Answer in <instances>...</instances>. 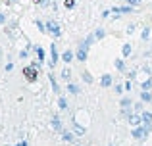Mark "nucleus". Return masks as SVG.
I'll return each instance as SVG.
<instances>
[{"label":"nucleus","mask_w":152,"mask_h":146,"mask_svg":"<svg viewBox=\"0 0 152 146\" xmlns=\"http://www.w3.org/2000/svg\"><path fill=\"white\" fill-rule=\"evenodd\" d=\"M23 75H25V79L29 83H35L39 79V69L33 68V65H25V68H23Z\"/></svg>","instance_id":"1"},{"label":"nucleus","mask_w":152,"mask_h":146,"mask_svg":"<svg viewBox=\"0 0 152 146\" xmlns=\"http://www.w3.org/2000/svg\"><path fill=\"white\" fill-rule=\"evenodd\" d=\"M131 137L133 139H137V140H142V139H146V131H145V127L142 125H139V127H133V131H131Z\"/></svg>","instance_id":"2"},{"label":"nucleus","mask_w":152,"mask_h":146,"mask_svg":"<svg viewBox=\"0 0 152 146\" xmlns=\"http://www.w3.org/2000/svg\"><path fill=\"white\" fill-rule=\"evenodd\" d=\"M46 31H50V33L54 35L56 38H58L60 35H62V31H60L58 23H56V21H52V19H48V21H46Z\"/></svg>","instance_id":"3"},{"label":"nucleus","mask_w":152,"mask_h":146,"mask_svg":"<svg viewBox=\"0 0 152 146\" xmlns=\"http://www.w3.org/2000/svg\"><path fill=\"white\" fill-rule=\"evenodd\" d=\"M129 123L133 125V127H139V125H142V115L141 113H131V117H129Z\"/></svg>","instance_id":"4"},{"label":"nucleus","mask_w":152,"mask_h":146,"mask_svg":"<svg viewBox=\"0 0 152 146\" xmlns=\"http://www.w3.org/2000/svg\"><path fill=\"white\" fill-rule=\"evenodd\" d=\"M50 56H52V60H50V65L54 68V65L58 64V60H60V56H58V48H56V44H52V46H50Z\"/></svg>","instance_id":"5"},{"label":"nucleus","mask_w":152,"mask_h":146,"mask_svg":"<svg viewBox=\"0 0 152 146\" xmlns=\"http://www.w3.org/2000/svg\"><path fill=\"white\" fill-rule=\"evenodd\" d=\"M87 52H89V50H87L85 46H79L77 52H75V58H77L79 62H85V60H87Z\"/></svg>","instance_id":"6"},{"label":"nucleus","mask_w":152,"mask_h":146,"mask_svg":"<svg viewBox=\"0 0 152 146\" xmlns=\"http://www.w3.org/2000/svg\"><path fill=\"white\" fill-rule=\"evenodd\" d=\"M73 58H75V54L71 52V50H66V52L62 54V62H64V64H69V62H73Z\"/></svg>","instance_id":"7"},{"label":"nucleus","mask_w":152,"mask_h":146,"mask_svg":"<svg viewBox=\"0 0 152 146\" xmlns=\"http://www.w3.org/2000/svg\"><path fill=\"white\" fill-rule=\"evenodd\" d=\"M94 41H96V37H94V35H89V37H87L79 46H85V48L89 50V48H91V44H94Z\"/></svg>","instance_id":"8"},{"label":"nucleus","mask_w":152,"mask_h":146,"mask_svg":"<svg viewBox=\"0 0 152 146\" xmlns=\"http://www.w3.org/2000/svg\"><path fill=\"white\" fill-rule=\"evenodd\" d=\"M52 127H54L58 133H62V131H64V127H62V121H60V117H58V115H54V117H52Z\"/></svg>","instance_id":"9"},{"label":"nucleus","mask_w":152,"mask_h":146,"mask_svg":"<svg viewBox=\"0 0 152 146\" xmlns=\"http://www.w3.org/2000/svg\"><path fill=\"white\" fill-rule=\"evenodd\" d=\"M112 83H114V81H112V75H102V77H100V85L102 86H112Z\"/></svg>","instance_id":"10"},{"label":"nucleus","mask_w":152,"mask_h":146,"mask_svg":"<svg viewBox=\"0 0 152 146\" xmlns=\"http://www.w3.org/2000/svg\"><path fill=\"white\" fill-rule=\"evenodd\" d=\"M62 139H64V142H73L75 137H73L71 131H62Z\"/></svg>","instance_id":"11"},{"label":"nucleus","mask_w":152,"mask_h":146,"mask_svg":"<svg viewBox=\"0 0 152 146\" xmlns=\"http://www.w3.org/2000/svg\"><path fill=\"white\" fill-rule=\"evenodd\" d=\"M48 79H50V85H52V89H54V92L60 94V85H58V81H56V77L54 75H48Z\"/></svg>","instance_id":"12"},{"label":"nucleus","mask_w":152,"mask_h":146,"mask_svg":"<svg viewBox=\"0 0 152 146\" xmlns=\"http://www.w3.org/2000/svg\"><path fill=\"white\" fill-rule=\"evenodd\" d=\"M119 106H121V108H131V106H133V102H131L129 96H125V98H121V100H119Z\"/></svg>","instance_id":"13"},{"label":"nucleus","mask_w":152,"mask_h":146,"mask_svg":"<svg viewBox=\"0 0 152 146\" xmlns=\"http://www.w3.org/2000/svg\"><path fill=\"white\" fill-rule=\"evenodd\" d=\"M141 115H142V123H152V113L150 112H145V110H142Z\"/></svg>","instance_id":"14"},{"label":"nucleus","mask_w":152,"mask_h":146,"mask_svg":"<svg viewBox=\"0 0 152 146\" xmlns=\"http://www.w3.org/2000/svg\"><path fill=\"white\" fill-rule=\"evenodd\" d=\"M141 100H142V102H152L150 90H142V92H141Z\"/></svg>","instance_id":"15"},{"label":"nucleus","mask_w":152,"mask_h":146,"mask_svg":"<svg viewBox=\"0 0 152 146\" xmlns=\"http://www.w3.org/2000/svg\"><path fill=\"white\" fill-rule=\"evenodd\" d=\"M67 90H69L71 94H79V86L73 85V83H67Z\"/></svg>","instance_id":"16"},{"label":"nucleus","mask_w":152,"mask_h":146,"mask_svg":"<svg viewBox=\"0 0 152 146\" xmlns=\"http://www.w3.org/2000/svg\"><path fill=\"white\" fill-rule=\"evenodd\" d=\"M73 133H77L79 137H83L85 135V129L81 127V125H77V123H73Z\"/></svg>","instance_id":"17"},{"label":"nucleus","mask_w":152,"mask_h":146,"mask_svg":"<svg viewBox=\"0 0 152 146\" xmlns=\"http://www.w3.org/2000/svg\"><path fill=\"white\" fill-rule=\"evenodd\" d=\"M115 69H118V71H125V62L123 60H115Z\"/></svg>","instance_id":"18"},{"label":"nucleus","mask_w":152,"mask_h":146,"mask_svg":"<svg viewBox=\"0 0 152 146\" xmlns=\"http://www.w3.org/2000/svg\"><path fill=\"white\" fill-rule=\"evenodd\" d=\"M35 50H37V56H39V62H41V64H42V62H45V50H42V48H39V46H37V48H35Z\"/></svg>","instance_id":"19"},{"label":"nucleus","mask_w":152,"mask_h":146,"mask_svg":"<svg viewBox=\"0 0 152 146\" xmlns=\"http://www.w3.org/2000/svg\"><path fill=\"white\" fill-rule=\"evenodd\" d=\"M81 75H83V81L85 83H93V75H91L89 71H83Z\"/></svg>","instance_id":"20"},{"label":"nucleus","mask_w":152,"mask_h":146,"mask_svg":"<svg viewBox=\"0 0 152 146\" xmlns=\"http://www.w3.org/2000/svg\"><path fill=\"white\" fill-rule=\"evenodd\" d=\"M58 106H60V110H66V108H67L66 98H58Z\"/></svg>","instance_id":"21"},{"label":"nucleus","mask_w":152,"mask_h":146,"mask_svg":"<svg viewBox=\"0 0 152 146\" xmlns=\"http://www.w3.org/2000/svg\"><path fill=\"white\" fill-rule=\"evenodd\" d=\"M133 110H135L137 113H141V112H142V100L137 102V104H133Z\"/></svg>","instance_id":"22"},{"label":"nucleus","mask_w":152,"mask_h":146,"mask_svg":"<svg viewBox=\"0 0 152 146\" xmlns=\"http://www.w3.org/2000/svg\"><path fill=\"white\" fill-rule=\"evenodd\" d=\"M131 54V44H123V56H129Z\"/></svg>","instance_id":"23"},{"label":"nucleus","mask_w":152,"mask_h":146,"mask_svg":"<svg viewBox=\"0 0 152 146\" xmlns=\"http://www.w3.org/2000/svg\"><path fill=\"white\" fill-rule=\"evenodd\" d=\"M69 77H71L69 69H64V71H62V79H64V81H69Z\"/></svg>","instance_id":"24"},{"label":"nucleus","mask_w":152,"mask_h":146,"mask_svg":"<svg viewBox=\"0 0 152 146\" xmlns=\"http://www.w3.org/2000/svg\"><path fill=\"white\" fill-rule=\"evenodd\" d=\"M142 89H145V90H150V89H152V81H150V79L142 83Z\"/></svg>","instance_id":"25"},{"label":"nucleus","mask_w":152,"mask_h":146,"mask_svg":"<svg viewBox=\"0 0 152 146\" xmlns=\"http://www.w3.org/2000/svg\"><path fill=\"white\" fill-rule=\"evenodd\" d=\"M104 35H106V33H104V29H96L94 37H96V38H104Z\"/></svg>","instance_id":"26"},{"label":"nucleus","mask_w":152,"mask_h":146,"mask_svg":"<svg viewBox=\"0 0 152 146\" xmlns=\"http://www.w3.org/2000/svg\"><path fill=\"white\" fill-rule=\"evenodd\" d=\"M141 37H142V41H146V38L150 37V29H145V31H142V35H141Z\"/></svg>","instance_id":"27"},{"label":"nucleus","mask_w":152,"mask_h":146,"mask_svg":"<svg viewBox=\"0 0 152 146\" xmlns=\"http://www.w3.org/2000/svg\"><path fill=\"white\" fill-rule=\"evenodd\" d=\"M114 90H115L118 94H121V92H123V86H121V85H115V86H114Z\"/></svg>","instance_id":"28"},{"label":"nucleus","mask_w":152,"mask_h":146,"mask_svg":"<svg viewBox=\"0 0 152 146\" xmlns=\"http://www.w3.org/2000/svg\"><path fill=\"white\" fill-rule=\"evenodd\" d=\"M75 6V0H66V8H73Z\"/></svg>","instance_id":"29"},{"label":"nucleus","mask_w":152,"mask_h":146,"mask_svg":"<svg viewBox=\"0 0 152 146\" xmlns=\"http://www.w3.org/2000/svg\"><path fill=\"white\" fill-rule=\"evenodd\" d=\"M4 23H6V15L0 12V25H4Z\"/></svg>","instance_id":"30"},{"label":"nucleus","mask_w":152,"mask_h":146,"mask_svg":"<svg viewBox=\"0 0 152 146\" xmlns=\"http://www.w3.org/2000/svg\"><path fill=\"white\" fill-rule=\"evenodd\" d=\"M19 58H23V60H25V58H27V50H21V52H19Z\"/></svg>","instance_id":"31"},{"label":"nucleus","mask_w":152,"mask_h":146,"mask_svg":"<svg viewBox=\"0 0 152 146\" xmlns=\"http://www.w3.org/2000/svg\"><path fill=\"white\" fill-rule=\"evenodd\" d=\"M14 69V64H6V71H12Z\"/></svg>","instance_id":"32"},{"label":"nucleus","mask_w":152,"mask_h":146,"mask_svg":"<svg viewBox=\"0 0 152 146\" xmlns=\"http://www.w3.org/2000/svg\"><path fill=\"white\" fill-rule=\"evenodd\" d=\"M139 2H141V0H129V4H131V6H137Z\"/></svg>","instance_id":"33"},{"label":"nucleus","mask_w":152,"mask_h":146,"mask_svg":"<svg viewBox=\"0 0 152 146\" xmlns=\"http://www.w3.org/2000/svg\"><path fill=\"white\" fill-rule=\"evenodd\" d=\"M15 146H29V144H27V142H18Z\"/></svg>","instance_id":"34"},{"label":"nucleus","mask_w":152,"mask_h":146,"mask_svg":"<svg viewBox=\"0 0 152 146\" xmlns=\"http://www.w3.org/2000/svg\"><path fill=\"white\" fill-rule=\"evenodd\" d=\"M0 60H2V48H0Z\"/></svg>","instance_id":"35"},{"label":"nucleus","mask_w":152,"mask_h":146,"mask_svg":"<svg viewBox=\"0 0 152 146\" xmlns=\"http://www.w3.org/2000/svg\"><path fill=\"white\" fill-rule=\"evenodd\" d=\"M73 146H81V144H73Z\"/></svg>","instance_id":"36"},{"label":"nucleus","mask_w":152,"mask_h":146,"mask_svg":"<svg viewBox=\"0 0 152 146\" xmlns=\"http://www.w3.org/2000/svg\"><path fill=\"white\" fill-rule=\"evenodd\" d=\"M12 2H18V0H12Z\"/></svg>","instance_id":"37"}]
</instances>
